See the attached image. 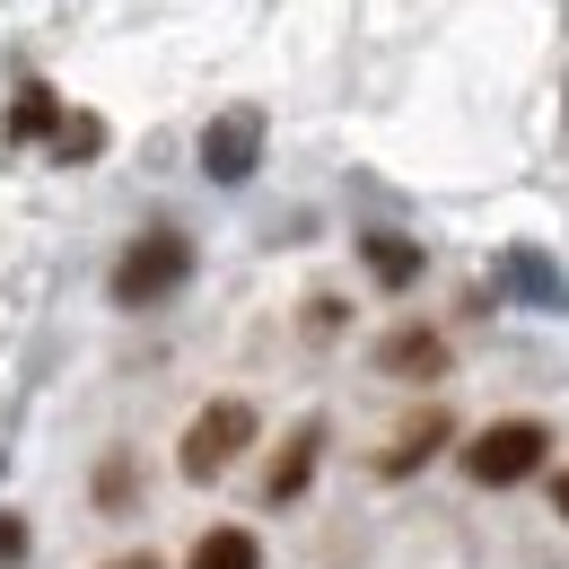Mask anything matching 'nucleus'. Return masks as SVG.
<instances>
[{
  "label": "nucleus",
  "instance_id": "1",
  "mask_svg": "<svg viewBox=\"0 0 569 569\" xmlns=\"http://www.w3.org/2000/svg\"><path fill=\"white\" fill-rule=\"evenodd\" d=\"M193 281V246L176 237V228H149V237H132L123 254H114V307H158V298H176V289Z\"/></svg>",
  "mask_w": 569,
  "mask_h": 569
},
{
  "label": "nucleus",
  "instance_id": "3",
  "mask_svg": "<svg viewBox=\"0 0 569 569\" xmlns=\"http://www.w3.org/2000/svg\"><path fill=\"white\" fill-rule=\"evenodd\" d=\"M246 447H254V403H246V395H219V403H202V412L184 421L176 465H184V482H219Z\"/></svg>",
  "mask_w": 569,
  "mask_h": 569
},
{
  "label": "nucleus",
  "instance_id": "5",
  "mask_svg": "<svg viewBox=\"0 0 569 569\" xmlns=\"http://www.w3.org/2000/svg\"><path fill=\"white\" fill-rule=\"evenodd\" d=\"M447 438H456V421H447L438 403H429V412H412V421H403L386 447H377V482H412V473H421V465L447 447Z\"/></svg>",
  "mask_w": 569,
  "mask_h": 569
},
{
  "label": "nucleus",
  "instance_id": "16",
  "mask_svg": "<svg viewBox=\"0 0 569 569\" xmlns=\"http://www.w3.org/2000/svg\"><path fill=\"white\" fill-rule=\"evenodd\" d=\"M552 508H561V517H569V473H552Z\"/></svg>",
  "mask_w": 569,
  "mask_h": 569
},
{
  "label": "nucleus",
  "instance_id": "14",
  "mask_svg": "<svg viewBox=\"0 0 569 569\" xmlns=\"http://www.w3.org/2000/svg\"><path fill=\"white\" fill-rule=\"evenodd\" d=\"M18 552H27V526H18V517H0V561H18Z\"/></svg>",
  "mask_w": 569,
  "mask_h": 569
},
{
  "label": "nucleus",
  "instance_id": "11",
  "mask_svg": "<svg viewBox=\"0 0 569 569\" xmlns=\"http://www.w3.org/2000/svg\"><path fill=\"white\" fill-rule=\"evenodd\" d=\"M97 149H106V123H97V114H62L53 158H62V167H79V158H97Z\"/></svg>",
  "mask_w": 569,
  "mask_h": 569
},
{
  "label": "nucleus",
  "instance_id": "2",
  "mask_svg": "<svg viewBox=\"0 0 569 569\" xmlns=\"http://www.w3.org/2000/svg\"><path fill=\"white\" fill-rule=\"evenodd\" d=\"M552 456V429L543 421H491L465 438V482H482V491H517V482H535V465Z\"/></svg>",
  "mask_w": 569,
  "mask_h": 569
},
{
  "label": "nucleus",
  "instance_id": "4",
  "mask_svg": "<svg viewBox=\"0 0 569 569\" xmlns=\"http://www.w3.org/2000/svg\"><path fill=\"white\" fill-rule=\"evenodd\" d=\"M254 158H263V114H254V106L211 114V132H202V176H211V184H246Z\"/></svg>",
  "mask_w": 569,
  "mask_h": 569
},
{
  "label": "nucleus",
  "instance_id": "15",
  "mask_svg": "<svg viewBox=\"0 0 569 569\" xmlns=\"http://www.w3.org/2000/svg\"><path fill=\"white\" fill-rule=\"evenodd\" d=\"M106 569H167L158 552H123V561H106Z\"/></svg>",
  "mask_w": 569,
  "mask_h": 569
},
{
  "label": "nucleus",
  "instance_id": "9",
  "mask_svg": "<svg viewBox=\"0 0 569 569\" xmlns=\"http://www.w3.org/2000/svg\"><path fill=\"white\" fill-rule=\"evenodd\" d=\"M62 132V97L44 88V79H27L18 97H9V141H53Z\"/></svg>",
  "mask_w": 569,
  "mask_h": 569
},
{
  "label": "nucleus",
  "instance_id": "13",
  "mask_svg": "<svg viewBox=\"0 0 569 569\" xmlns=\"http://www.w3.org/2000/svg\"><path fill=\"white\" fill-rule=\"evenodd\" d=\"M307 333L333 342V333H342V298H316V307H307Z\"/></svg>",
  "mask_w": 569,
  "mask_h": 569
},
{
  "label": "nucleus",
  "instance_id": "7",
  "mask_svg": "<svg viewBox=\"0 0 569 569\" xmlns=\"http://www.w3.org/2000/svg\"><path fill=\"white\" fill-rule=\"evenodd\" d=\"M316 456H325V421H298V429L281 438V456H272V473H263V499H272V508H289V499L316 482Z\"/></svg>",
  "mask_w": 569,
  "mask_h": 569
},
{
  "label": "nucleus",
  "instance_id": "12",
  "mask_svg": "<svg viewBox=\"0 0 569 569\" xmlns=\"http://www.w3.org/2000/svg\"><path fill=\"white\" fill-rule=\"evenodd\" d=\"M97 508H132V465H123V456L97 473Z\"/></svg>",
  "mask_w": 569,
  "mask_h": 569
},
{
  "label": "nucleus",
  "instance_id": "8",
  "mask_svg": "<svg viewBox=\"0 0 569 569\" xmlns=\"http://www.w3.org/2000/svg\"><path fill=\"white\" fill-rule=\"evenodd\" d=\"M359 263H368V281H377V289H412V281H421V246L395 237V228H368V237H359Z\"/></svg>",
  "mask_w": 569,
  "mask_h": 569
},
{
  "label": "nucleus",
  "instance_id": "6",
  "mask_svg": "<svg viewBox=\"0 0 569 569\" xmlns=\"http://www.w3.org/2000/svg\"><path fill=\"white\" fill-rule=\"evenodd\" d=\"M377 368H386V377H403V386H429V377H447V333L403 325V333H386V342H377Z\"/></svg>",
  "mask_w": 569,
  "mask_h": 569
},
{
  "label": "nucleus",
  "instance_id": "10",
  "mask_svg": "<svg viewBox=\"0 0 569 569\" xmlns=\"http://www.w3.org/2000/svg\"><path fill=\"white\" fill-rule=\"evenodd\" d=\"M184 569H263V543L246 535V526H211L202 543H193V561Z\"/></svg>",
  "mask_w": 569,
  "mask_h": 569
}]
</instances>
